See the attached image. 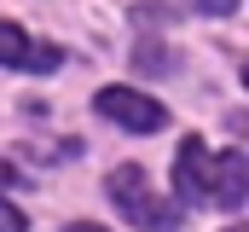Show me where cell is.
<instances>
[{
  "label": "cell",
  "mask_w": 249,
  "mask_h": 232,
  "mask_svg": "<svg viewBox=\"0 0 249 232\" xmlns=\"http://www.w3.org/2000/svg\"><path fill=\"white\" fill-rule=\"evenodd\" d=\"M0 64H12V70H58L64 53L35 41V35H23L18 23H0Z\"/></svg>",
  "instance_id": "obj_3"
},
{
  "label": "cell",
  "mask_w": 249,
  "mask_h": 232,
  "mask_svg": "<svg viewBox=\"0 0 249 232\" xmlns=\"http://www.w3.org/2000/svg\"><path fill=\"white\" fill-rule=\"evenodd\" d=\"M93 105H99V116H110L127 134H157V128L168 122V111H162L157 99H145V93H133V87H105Z\"/></svg>",
  "instance_id": "obj_2"
},
{
  "label": "cell",
  "mask_w": 249,
  "mask_h": 232,
  "mask_svg": "<svg viewBox=\"0 0 249 232\" xmlns=\"http://www.w3.org/2000/svg\"><path fill=\"white\" fill-rule=\"evenodd\" d=\"M105 192H110V203L122 209L133 227L145 232H180V215L151 192V180H145V169L139 163H122V169H110V180H105Z\"/></svg>",
  "instance_id": "obj_1"
},
{
  "label": "cell",
  "mask_w": 249,
  "mask_h": 232,
  "mask_svg": "<svg viewBox=\"0 0 249 232\" xmlns=\"http://www.w3.org/2000/svg\"><path fill=\"white\" fill-rule=\"evenodd\" d=\"M209 197L226 203V209H244V203H249V157H244V151L214 157V169H209Z\"/></svg>",
  "instance_id": "obj_5"
},
{
  "label": "cell",
  "mask_w": 249,
  "mask_h": 232,
  "mask_svg": "<svg viewBox=\"0 0 249 232\" xmlns=\"http://www.w3.org/2000/svg\"><path fill=\"white\" fill-rule=\"evenodd\" d=\"M197 12H209V18H226V12H238V0H191Z\"/></svg>",
  "instance_id": "obj_7"
},
{
  "label": "cell",
  "mask_w": 249,
  "mask_h": 232,
  "mask_svg": "<svg viewBox=\"0 0 249 232\" xmlns=\"http://www.w3.org/2000/svg\"><path fill=\"white\" fill-rule=\"evenodd\" d=\"M232 232H244V227H232Z\"/></svg>",
  "instance_id": "obj_9"
},
{
  "label": "cell",
  "mask_w": 249,
  "mask_h": 232,
  "mask_svg": "<svg viewBox=\"0 0 249 232\" xmlns=\"http://www.w3.org/2000/svg\"><path fill=\"white\" fill-rule=\"evenodd\" d=\"M209 169H214V151L191 134V139H180V157H174V186H180V197L186 203H203L209 197Z\"/></svg>",
  "instance_id": "obj_4"
},
{
  "label": "cell",
  "mask_w": 249,
  "mask_h": 232,
  "mask_svg": "<svg viewBox=\"0 0 249 232\" xmlns=\"http://www.w3.org/2000/svg\"><path fill=\"white\" fill-rule=\"evenodd\" d=\"M0 232H29V221H23V215L6 203V197H0Z\"/></svg>",
  "instance_id": "obj_6"
},
{
  "label": "cell",
  "mask_w": 249,
  "mask_h": 232,
  "mask_svg": "<svg viewBox=\"0 0 249 232\" xmlns=\"http://www.w3.org/2000/svg\"><path fill=\"white\" fill-rule=\"evenodd\" d=\"M64 232H105V227H87V221H75V227H64Z\"/></svg>",
  "instance_id": "obj_8"
}]
</instances>
